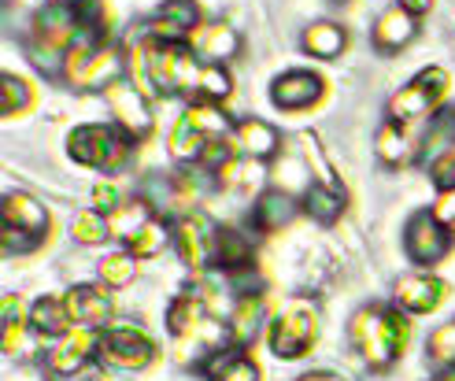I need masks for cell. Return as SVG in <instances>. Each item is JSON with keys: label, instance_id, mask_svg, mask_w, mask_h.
<instances>
[{"label": "cell", "instance_id": "cell-20", "mask_svg": "<svg viewBox=\"0 0 455 381\" xmlns=\"http://www.w3.org/2000/svg\"><path fill=\"white\" fill-rule=\"evenodd\" d=\"M234 145H237L241 155H248V160L267 163L270 155H278V148H282V130L275 123H267V119L244 115V119L234 123Z\"/></svg>", "mask_w": 455, "mask_h": 381}, {"label": "cell", "instance_id": "cell-19", "mask_svg": "<svg viewBox=\"0 0 455 381\" xmlns=\"http://www.w3.org/2000/svg\"><path fill=\"white\" fill-rule=\"evenodd\" d=\"M374 155L385 163V167H411L415 160H422V141H415L411 126H400V123H389L385 119L374 133Z\"/></svg>", "mask_w": 455, "mask_h": 381}, {"label": "cell", "instance_id": "cell-33", "mask_svg": "<svg viewBox=\"0 0 455 381\" xmlns=\"http://www.w3.org/2000/svg\"><path fill=\"white\" fill-rule=\"evenodd\" d=\"M75 4V19H78V37L93 41V44H108L111 37V8L104 0H71Z\"/></svg>", "mask_w": 455, "mask_h": 381}, {"label": "cell", "instance_id": "cell-15", "mask_svg": "<svg viewBox=\"0 0 455 381\" xmlns=\"http://www.w3.org/2000/svg\"><path fill=\"white\" fill-rule=\"evenodd\" d=\"M448 293L451 289L444 278H437L434 271H415V274H403L393 285V304L403 315H434V311L444 307Z\"/></svg>", "mask_w": 455, "mask_h": 381}, {"label": "cell", "instance_id": "cell-14", "mask_svg": "<svg viewBox=\"0 0 455 381\" xmlns=\"http://www.w3.org/2000/svg\"><path fill=\"white\" fill-rule=\"evenodd\" d=\"M93 360H100V329L75 326L44 348V370L52 377H78Z\"/></svg>", "mask_w": 455, "mask_h": 381}, {"label": "cell", "instance_id": "cell-45", "mask_svg": "<svg viewBox=\"0 0 455 381\" xmlns=\"http://www.w3.org/2000/svg\"><path fill=\"white\" fill-rule=\"evenodd\" d=\"M300 381H348L345 374H333V370H311V374H304Z\"/></svg>", "mask_w": 455, "mask_h": 381}, {"label": "cell", "instance_id": "cell-31", "mask_svg": "<svg viewBox=\"0 0 455 381\" xmlns=\"http://www.w3.org/2000/svg\"><path fill=\"white\" fill-rule=\"evenodd\" d=\"M156 215H159V211L152 208V200H148V196H141V193H138V196H126L123 204L108 215V222H111V237H119V241L126 244L141 226H148Z\"/></svg>", "mask_w": 455, "mask_h": 381}, {"label": "cell", "instance_id": "cell-25", "mask_svg": "<svg viewBox=\"0 0 455 381\" xmlns=\"http://www.w3.org/2000/svg\"><path fill=\"white\" fill-rule=\"evenodd\" d=\"M27 319H30V333L41 341H56V337H63V333L75 329L71 307H67L63 297H37L27 307Z\"/></svg>", "mask_w": 455, "mask_h": 381}, {"label": "cell", "instance_id": "cell-35", "mask_svg": "<svg viewBox=\"0 0 455 381\" xmlns=\"http://www.w3.org/2000/svg\"><path fill=\"white\" fill-rule=\"evenodd\" d=\"M30 107H34V85L12 71L0 75V115L19 119V115H27Z\"/></svg>", "mask_w": 455, "mask_h": 381}, {"label": "cell", "instance_id": "cell-3", "mask_svg": "<svg viewBox=\"0 0 455 381\" xmlns=\"http://www.w3.org/2000/svg\"><path fill=\"white\" fill-rule=\"evenodd\" d=\"M52 230V215L30 193H4L0 200V249L4 256L37 252Z\"/></svg>", "mask_w": 455, "mask_h": 381}, {"label": "cell", "instance_id": "cell-24", "mask_svg": "<svg viewBox=\"0 0 455 381\" xmlns=\"http://www.w3.org/2000/svg\"><path fill=\"white\" fill-rule=\"evenodd\" d=\"M256 266V241L237 226H219L215 234V271L222 274H237Z\"/></svg>", "mask_w": 455, "mask_h": 381}, {"label": "cell", "instance_id": "cell-42", "mask_svg": "<svg viewBox=\"0 0 455 381\" xmlns=\"http://www.w3.org/2000/svg\"><path fill=\"white\" fill-rule=\"evenodd\" d=\"M119 204H123V196H119L116 182H97V186H93V208H97L100 215H111Z\"/></svg>", "mask_w": 455, "mask_h": 381}, {"label": "cell", "instance_id": "cell-17", "mask_svg": "<svg viewBox=\"0 0 455 381\" xmlns=\"http://www.w3.org/2000/svg\"><path fill=\"white\" fill-rule=\"evenodd\" d=\"M67 307H71V319L75 326H85V329H108L111 319H116V297L104 282H85V285H75L63 293Z\"/></svg>", "mask_w": 455, "mask_h": 381}, {"label": "cell", "instance_id": "cell-7", "mask_svg": "<svg viewBox=\"0 0 455 381\" xmlns=\"http://www.w3.org/2000/svg\"><path fill=\"white\" fill-rule=\"evenodd\" d=\"M451 89V75L444 67H426L419 71L407 85H400L389 97V107H385V119L400 123V126H415L422 119H434L444 107V97Z\"/></svg>", "mask_w": 455, "mask_h": 381}, {"label": "cell", "instance_id": "cell-12", "mask_svg": "<svg viewBox=\"0 0 455 381\" xmlns=\"http://www.w3.org/2000/svg\"><path fill=\"white\" fill-rule=\"evenodd\" d=\"M215 234H219V222H212L204 211H189V215L174 218V241L171 244L189 271L204 274L215 266Z\"/></svg>", "mask_w": 455, "mask_h": 381}, {"label": "cell", "instance_id": "cell-21", "mask_svg": "<svg viewBox=\"0 0 455 381\" xmlns=\"http://www.w3.org/2000/svg\"><path fill=\"white\" fill-rule=\"evenodd\" d=\"M267 322V300L263 293H248V297H234V307L226 315V333H230L234 348H252V341L259 337V329Z\"/></svg>", "mask_w": 455, "mask_h": 381}, {"label": "cell", "instance_id": "cell-46", "mask_svg": "<svg viewBox=\"0 0 455 381\" xmlns=\"http://www.w3.org/2000/svg\"><path fill=\"white\" fill-rule=\"evenodd\" d=\"M429 381H455V367H448V370H441L437 377H429Z\"/></svg>", "mask_w": 455, "mask_h": 381}, {"label": "cell", "instance_id": "cell-37", "mask_svg": "<svg viewBox=\"0 0 455 381\" xmlns=\"http://www.w3.org/2000/svg\"><path fill=\"white\" fill-rule=\"evenodd\" d=\"M230 93H234V75H230V67H226V63H204L196 100L219 104V107H222V100H230Z\"/></svg>", "mask_w": 455, "mask_h": 381}, {"label": "cell", "instance_id": "cell-38", "mask_svg": "<svg viewBox=\"0 0 455 381\" xmlns=\"http://www.w3.org/2000/svg\"><path fill=\"white\" fill-rule=\"evenodd\" d=\"M97 278L108 285V289H126L138 278V256H130L126 249L123 252H108L100 263H97Z\"/></svg>", "mask_w": 455, "mask_h": 381}, {"label": "cell", "instance_id": "cell-18", "mask_svg": "<svg viewBox=\"0 0 455 381\" xmlns=\"http://www.w3.org/2000/svg\"><path fill=\"white\" fill-rule=\"evenodd\" d=\"M208 319H212V300H208V289H204V285L181 289V293L167 304V329H171L174 341L196 333Z\"/></svg>", "mask_w": 455, "mask_h": 381}, {"label": "cell", "instance_id": "cell-2", "mask_svg": "<svg viewBox=\"0 0 455 381\" xmlns=\"http://www.w3.org/2000/svg\"><path fill=\"white\" fill-rule=\"evenodd\" d=\"M78 41V19L71 0H49L44 8L34 12L30 34H27V52L34 67L49 78H63V63L71 44Z\"/></svg>", "mask_w": 455, "mask_h": 381}, {"label": "cell", "instance_id": "cell-10", "mask_svg": "<svg viewBox=\"0 0 455 381\" xmlns=\"http://www.w3.org/2000/svg\"><path fill=\"white\" fill-rule=\"evenodd\" d=\"M104 100H108V111H111V119H116V126L126 133L133 145H141V141L152 138L156 115H152V97L148 93H141L133 82L119 78L116 85L104 89Z\"/></svg>", "mask_w": 455, "mask_h": 381}, {"label": "cell", "instance_id": "cell-9", "mask_svg": "<svg viewBox=\"0 0 455 381\" xmlns=\"http://www.w3.org/2000/svg\"><path fill=\"white\" fill-rule=\"evenodd\" d=\"M156 341L141 326H108L100 329V363L111 370H126V374H138L148 370L156 363Z\"/></svg>", "mask_w": 455, "mask_h": 381}, {"label": "cell", "instance_id": "cell-23", "mask_svg": "<svg viewBox=\"0 0 455 381\" xmlns=\"http://www.w3.org/2000/svg\"><path fill=\"white\" fill-rule=\"evenodd\" d=\"M415 34H419V19L411 12H403L400 4L385 8L374 19V49L381 56H396L400 49H407L415 41Z\"/></svg>", "mask_w": 455, "mask_h": 381}, {"label": "cell", "instance_id": "cell-26", "mask_svg": "<svg viewBox=\"0 0 455 381\" xmlns=\"http://www.w3.org/2000/svg\"><path fill=\"white\" fill-rule=\"evenodd\" d=\"M204 381H263V370L259 363L248 355V348H222L215 352L208 363L200 367Z\"/></svg>", "mask_w": 455, "mask_h": 381}, {"label": "cell", "instance_id": "cell-44", "mask_svg": "<svg viewBox=\"0 0 455 381\" xmlns=\"http://www.w3.org/2000/svg\"><path fill=\"white\" fill-rule=\"evenodd\" d=\"M396 4H400L403 12H411L415 19H422V15H429V12H434V4H437V0H396Z\"/></svg>", "mask_w": 455, "mask_h": 381}, {"label": "cell", "instance_id": "cell-41", "mask_svg": "<svg viewBox=\"0 0 455 381\" xmlns=\"http://www.w3.org/2000/svg\"><path fill=\"white\" fill-rule=\"evenodd\" d=\"M429 182L437 189H455V152H444L429 163Z\"/></svg>", "mask_w": 455, "mask_h": 381}, {"label": "cell", "instance_id": "cell-11", "mask_svg": "<svg viewBox=\"0 0 455 381\" xmlns=\"http://www.w3.org/2000/svg\"><path fill=\"white\" fill-rule=\"evenodd\" d=\"M455 230H448L444 222L434 218V211H415L403 226V252L419 271H434V266L451 252Z\"/></svg>", "mask_w": 455, "mask_h": 381}, {"label": "cell", "instance_id": "cell-13", "mask_svg": "<svg viewBox=\"0 0 455 381\" xmlns=\"http://www.w3.org/2000/svg\"><path fill=\"white\" fill-rule=\"evenodd\" d=\"M204 30V12L196 0H164L145 22V37L152 44H193Z\"/></svg>", "mask_w": 455, "mask_h": 381}, {"label": "cell", "instance_id": "cell-5", "mask_svg": "<svg viewBox=\"0 0 455 381\" xmlns=\"http://www.w3.org/2000/svg\"><path fill=\"white\" fill-rule=\"evenodd\" d=\"M318 341V307L311 297H289L267 322V345L285 363H297Z\"/></svg>", "mask_w": 455, "mask_h": 381}, {"label": "cell", "instance_id": "cell-4", "mask_svg": "<svg viewBox=\"0 0 455 381\" xmlns=\"http://www.w3.org/2000/svg\"><path fill=\"white\" fill-rule=\"evenodd\" d=\"M230 133H234V119L226 115L219 104L193 100L186 111H181V119L174 123V130H171V160L200 167L204 152L212 148V141L230 138Z\"/></svg>", "mask_w": 455, "mask_h": 381}, {"label": "cell", "instance_id": "cell-47", "mask_svg": "<svg viewBox=\"0 0 455 381\" xmlns=\"http://www.w3.org/2000/svg\"><path fill=\"white\" fill-rule=\"evenodd\" d=\"M337 4H348V0H337Z\"/></svg>", "mask_w": 455, "mask_h": 381}, {"label": "cell", "instance_id": "cell-22", "mask_svg": "<svg viewBox=\"0 0 455 381\" xmlns=\"http://www.w3.org/2000/svg\"><path fill=\"white\" fill-rule=\"evenodd\" d=\"M300 215V204L292 200L285 189H263L252 200V211H248V222H252L256 234H278L282 226H289L292 218Z\"/></svg>", "mask_w": 455, "mask_h": 381}, {"label": "cell", "instance_id": "cell-1", "mask_svg": "<svg viewBox=\"0 0 455 381\" xmlns=\"http://www.w3.org/2000/svg\"><path fill=\"white\" fill-rule=\"evenodd\" d=\"M407 337H411V322H407V315L396 304L359 307L348 322V341L363 360V367L374 374H385L400 360L407 348Z\"/></svg>", "mask_w": 455, "mask_h": 381}, {"label": "cell", "instance_id": "cell-27", "mask_svg": "<svg viewBox=\"0 0 455 381\" xmlns=\"http://www.w3.org/2000/svg\"><path fill=\"white\" fill-rule=\"evenodd\" d=\"M300 208H304L307 218L318 222V226H333V222L345 215V208H348L345 186H340V182H311V186L304 189Z\"/></svg>", "mask_w": 455, "mask_h": 381}, {"label": "cell", "instance_id": "cell-28", "mask_svg": "<svg viewBox=\"0 0 455 381\" xmlns=\"http://www.w3.org/2000/svg\"><path fill=\"white\" fill-rule=\"evenodd\" d=\"M193 49L204 63H230L241 52V34L230 27V22H208V27L196 34Z\"/></svg>", "mask_w": 455, "mask_h": 381}, {"label": "cell", "instance_id": "cell-6", "mask_svg": "<svg viewBox=\"0 0 455 381\" xmlns=\"http://www.w3.org/2000/svg\"><path fill=\"white\" fill-rule=\"evenodd\" d=\"M133 145L119 126H108V123H82L67 133V155L75 163L89 167V171H100V174H111V171H123L133 155Z\"/></svg>", "mask_w": 455, "mask_h": 381}, {"label": "cell", "instance_id": "cell-8", "mask_svg": "<svg viewBox=\"0 0 455 381\" xmlns=\"http://www.w3.org/2000/svg\"><path fill=\"white\" fill-rule=\"evenodd\" d=\"M126 71V56L119 49H111V44H93L78 37L71 44V52H67V63H63V78L71 82L75 89H104L116 85Z\"/></svg>", "mask_w": 455, "mask_h": 381}, {"label": "cell", "instance_id": "cell-29", "mask_svg": "<svg viewBox=\"0 0 455 381\" xmlns=\"http://www.w3.org/2000/svg\"><path fill=\"white\" fill-rule=\"evenodd\" d=\"M267 178V167L259 160H248V155H234L230 163H222L215 174H212V182L215 189L222 193H252L259 182Z\"/></svg>", "mask_w": 455, "mask_h": 381}, {"label": "cell", "instance_id": "cell-39", "mask_svg": "<svg viewBox=\"0 0 455 381\" xmlns=\"http://www.w3.org/2000/svg\"><path fill=\"white\" fill-rule=\"evenodd\" d=\"M71 237L78 244H85V249H93V244H104L111 237V222L97 208H85V211H78L71 218Z\"/></svg>", "mask_w": 455, "mask_h": 381}, {"label": "cell", "instance_id": "cell-34", "mask_svg": "<svg viewBox=\"0 0 455 381\" xmlns=\"http://www.w3.org/2000/svg\"><path fill=\"white\" fill-rule=\"evenodd\" d=\"M171 241H174V222H167L164 215H156L148 226H141L138 234L126 241V252L138 256V259H152V256L164 252Z\"/></svg>", "mask_w": 455, "mask_h": 381}, {"label": "cell", "instance_id": "cell-30", "mask_svg": "<svg viewBox=\"0 0 455 381\" xmlns=\"http://www.w3.org/2000/svg\"><path fill=\"white\" fill-rule=\"evenodd\" d=\"M300 44H304V52L315 56V60H337L348 49V30L340 27V22L323 19V22H311V27L304 30Z\"/></svg>", "mask_w": 455, "mask_h": 381}, {"label": "cell", "instance_id": "cell-32", "mask_svg": "<svg viewBox=\"0 0 455 381\" xmlns=\"http://www.w3.org/2000/svg\"><path fill=\"white\" fill-rule=\"evenodd\" d=\"M444 152H455V104H444L422 133V160L426 163H434Z\"/></svg>", "mask_w": 455, "mask_h": 381}, {"label": "cell", "instance_id": "cell-43", "mask_svg": "<svg viewBox=\"0 0 455 381\" xmlns=\"http://www.w3.org/2000/svg\"><path fill=\"white\" fill-rule=\"evenodd\" d=\"M437 222H444L448 230H455V189H437V200L429 204Z\"/></svg>", "mask_w": 455, "mask_h": 381}, {"label": "cell", "instance_id": "cell-40", "mask_svg": "<svg viewBox=\"0 0 455 381\" xmlns=\"http://www.w3.org/2000/svg\"><path fill=\"white\" fill-rule=\"evenodd\" d=\"M426 355H429V360H434L441 370L455 367V319H451V322H441L434 333H429Z\"/></svg>", "mask_w": 455, "mask_h": 381}, {"label": "cell", "instance_id": "cell-36", "mask_svg": "<svg viewBox=\"0 0 455 381\" xmlns=\"http://www.w3.org/2000/svg\"><path fill=\"white\" fill-rule=\"evenodd\" d=\"M27 326H30V319L22 315V300L15 293H4V300H0V345H4V355L19 352L22 329Z\"/></svg>", "mask_w": 455, "mask_h": 381}, {"label": "cell", "instance_id": "cell-16", "mask_svg": "<svg viewBox=\"0 0 455 381\" xmlns=\"http://www.w3.org/2000/svg\"><path fill=\"white\" fill-rule=\"evenodd\" d=\"M323 97H326V78L315 75V71H304V67L285 71V75H278L275 82H270V104H275L278 111H289V115L315 107Z\"/></svg>", "mask_w": 455, "mask_h": 381}]
</instances>
